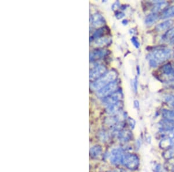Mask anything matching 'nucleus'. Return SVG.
<instances>
[{
    "mask_svg": "<svg viewBox=\"0 0 174 172\" xmlns=\"http://www.w3.org/2000/svg\"><path fill=\"white\" fill-rule=\"evenodd\" d=\"M173 172H174V169L173 170Z\"/></svg>",
    "mask_w": 174,
    "mask_h": 172,
    "instance_id": "c85d7f7f",
    "label": "nucleus"
},
{
    "mask_svg": "<svg viewBox=\"0 0 174 172\" xmlns=\"http://www.w3.org/2000/svg\"><path fill=\"white\" fill-rule=\"evenodd\" d=\"M117 77V73L115 71L112 70L108 72L99 79L96 80L94 82H93L91 85V89L93 91H98L108 84L111 83L112 82L116 81Z\"/></svg>",
    "mask_w": 174,
    "mask_h": 172,
    "instance_id": "f03ea898",
    "label": "nucleus"
},
{
    "mask_svg": "<svg viewBox=\"0 0 174 172\" xmlns=\"http://www.w3.org/2000/svg\"><path fill=\"white\" fill-rule=\"evenodd\" d=\"M122 164L127 168L131 170H135L139 166V158L136 154H125Z\"/></svg>",
    "mask_w": 174,
    "mask_h": 172,
    "instance_id": "7ed1b4c3",
    "label": "nucleus"
},
{
    "mask_svg": "<svg viewBox=\"0 0 174 172\" xmlns=\"http://www.w3.org/2000/svg\"><path fill=\"white\" fill-rule=\"evenodd\" d=\"M159 129L164 132H172L174 130V121L164 119L158 123Z\"/></svg>",
    "mask_w": 174,
    "mask_h": 172,
    "instance_id": "6e6552de",
    "label": "nucleus"
},
{
    "mask_svg": "<svg viewBox=\"0 0 174 172\" xmlns=\"http://www.w3.org/2000/svg\"><path fill=\"white\" fill-rule=\"evenodd\" d=\"M154 172H164V169L162 167V165L160 164H157L154 167Z\"/></svg>",
    "mask_w": 174,
    "mask_h": 172,
    "instance_id": "393cba45",
    "label": "nucleus"
},
{
    "mask_svg": "<svg viewBox=\"0 0 174 172\" xmlns=\"http://www.w3.org/2000/svg\"><path fill=\"white\" fill-rule=\"evenodd\" d=\"M110 41H111L110 39L107 37H100L96 40L94 42V45L96 46L102 47V46L108 45L109 42H110Z\"/></svg>",
    "mask_w": 174,
    "mask_h": 172,
    "instance_id": "ddd939ff",
    "label": "nucleus"
},
{
    "mask_svg": "<svg viewBox=\"0 0 174 172\" xmlns=\"http://www.w3.org/2000/svg\"><path fill=\"white\" fill-rule=\"evenodd\" d=\"M104 29L102 28V29H99L96 30L94 34L93 35V37L94 38H100L101 35H102L104 34Z\"/></svg>",
    "mask_w": 174,
    "mask_h": 172,
    "instance_id": "5701e85b",
    "label": "nucleus"
},
{
    "mask_svg": "<svg viewBox=\"0 0 174 172\" xmlns=\"http://www.w3.org/2000/svg\"><path fill=\"white\" fill-rule=\"evenodd\" d=\"M174 21L172 20H167L159 23L156 27V30L158 32H162L166 30H168L172 26Z\"/></svg>",
    "mask_w": 174,
    "mask_h": 172,
    "instance_id": "9b49d317",
    "label": "nucleus"
},
{
    "mask_svg": "<svg viewBox=\"0 0 174 172\" xmlns=\"http://www.w3.org/2000/svg\"><path fill=\"white\" fill-rule=\"evenodd\" d=\"M162 72L164 74L167 75V76H170L172 72H173V69L170 63H167L165 64L163 67H162Z\"/></svg>",
    "mask_w": 174,
    "mask_h": 172,
    "instance_id": "6ab92c4d",
    "label": "nucleus"
},
{
    "mask_svg": "<svg viewBox=\"0 0 174 172\" xmlns=\"http://www.w3.org/2000/svg\"><path fill=\"white\" fill-rule=\"evenodd\" d=\"M158 15L156 13L149 14L145 19V23L148 26H151L155 23L158 20Z\"/></svg>",
    "mask_w": 174,
    "mask_h": 172,
    "instance_id": "f8f14e48",
    "label": "nucleus"
},
{
    "mask_svg": "<svg viewBox=\"0 0 174 172\" xmlns=\"http://www.w3.org/2000/svg\"><path fill=\"white\" fill-rule=\"evenodd\" d=\"M173 16H174V5L170 7L164 11L162 15V18L166 19Z\"/></svg>",
    "mask_w": 174,
    "mask_h": 172,
    "instance_id": "a211bd4d",
    "label": "nucleus"
},
{
    "mask_svg": "<svg viewBox=\"0 0 174 172\" xmlns=\"http://www.w3.org/2000/svg\"><path fill=\"white\" fill-rule=\"evenodd\" d=\"M172 44L173 45H174V39H173V40H172Z\"/></svg>",
    "mask_w": 174,
    "mask_h": 172,
    "instance_id": "cd10ccee",
    "label": "nucleus"
},
{
    "mask_svg": "<svg viewBox=\"0 0 174 172\" xmlns=\"http://www.w3.org/2000/svg\"><path fill=\"white\" fill-rule=\"evenodd\" d=\"M92 25L95 27H100L104 26L105 21L104 17L99 13H96L91 17Z\"/></svg>",
    "mask_w": 174,
    "mask_h": 172,
    "instance_id": "1a4fd4ad",
    "label": "nucleus"
},
{
    "mask_svg": "<svg viewBox=\"0 0 174 172\" xmlns=\"http://www.w3.org/2000/svg\"><path fill=\"white\" fill-rule=\"evenodd\" d=\"M124 16V13H123L121 12H118L116 15V18L118 19H121L123 18Z\"/></svg>",
    "mask_w": 174,
    "mask_h": 172,
    "instance_id": "bb28decb",
    "label": "nucleus"
},
{
    "mask_svg": "<svg viewBox=\"0 0 174 172\" xmlns=\"http://www.w3.org/2000/svg\"><path fill=\"white\" fill-rule=\"evenodd\" d=\"M174 39V27L168 30L162 36V40L164 41H170Z\"/></svg>",
    "mask_w": 174,
    "mask_h": 172,
    "instance_id": "2eb2a0df",
    "label": "nucleus"
},
{
    "mask_svg": "<svg viewBox=\"0 0 174 172\" xmlns=\"http://www.w3.org/2000/svg\"><path fill=\"white\" fill-rule=\"evenodd\" d=\"M121 99H122L121 92H116L105 97L104 99L103 102L104 105L109 106L120 102Z\"/></svg>",
    "mask_w": 174,
    "mask_h": 172,
    "instance_id": "423d86ee",
    "label": "nucleus"
},
{
    "mask_svg": "<svg viewBox=\"0 0 174 172\" xmlns=\"http://www.w3.org/2000/svg\"><path fill=\"white\" fill-rule=\"evenodd\" d=\"M173 55H174V54H173Z\"/></svg>",
    "mask_w": 174,
    "mask_h": 172,
    "instance_id": "7c9ffc66",
    "label": "nucleus"
},
{
    "mask_svg": "<svg viewBox=\"0 0 174 172\" xmlns=\"http://www.w3.org/2000/svg\"><path fill=\"white\" fill-rule=\"evenodd\" d=\"M102 152V148L99 146H96L95 147L92 148L90 154L93 157H96L100 154Z\"/></svg>",
    "mask_w": 174,
    "mask_h": 172,
    "instance_id": "412c9836",
    "label": "nucleus"
},
{
    "mask_svg": "<svg viewBox=\"0 0 174 172\" xmlns=\"http://www.w3.org/2000/svg\"><path fill=\"white\" fill-rule=\"evenodd\" d=\"M167 2L165 1H157L156 4L154 5L153 8V13H157L158 11H161L162 9H164V8L167 6Z\"/></svg>",
    "mask_w": 174,
    "mask_h": 172,
    "instance_id": "dca6fc26",
    "label": "nucleus"
},
{
    "mask_svg": "<svg viewBox=\"0 0 174 172\" xmlns=\"http://www.w3.org/2000/svg\"><path fill=\"white\" fill-rule=\"evenodd\" d=\"M107 51L103 49H97L91 52L89 55V59L91 61H94L102 58L106 55Z\"/></svg>",
    "mask_w": 174,
    "mask_h": 172,
    "instance_id": "9d476101",
    "label": "nucleus"
},
{
    "mask_svg": "<svg viewBox=\"0 0 174 172\" xmlns=\"http://www.w3.org/2000/svg\"><path fill=\"white\" fill-rule=\"evenodd\" d=\"M124 155L123 152L119 149L113 150L111 154L110 161L112 164L114 165L122 164V161Z\"/></svg>",
    "mask_w": 174,
    "mask_h": 172,
    "instance_id": "0eeeda50",
    "label": "nucleus"
},
{
    "mask_svg": "<svg viewBox=\"0 0 174 172\" xmlns=\"http://www.w3.org/2000/svg\"><path fill=\"white\" fill-rule=\"evenodd\" d=\"M121 106V105L120 101L116 104L109 105L106 108V112L109 114H114L116 113H117L119 111V109H120Z\"/></svg>",
    "mask_w": 174,
    "mask_h": 172,
    "instance_id": "4468645a",
    "label": "nucleus"
},
{
    "mask_svg": "<svg viewBox=\"0 0 174 172\" xmlns=\"http://www.w3.org/2000/svg\"><path fill=\"white\" fill-rule=\"evenodd\" d=\"M166 101L171 107H174V96L171 95H168L165 97Z\"/></svg>",
    "mask_w": 174,
    "mask_h": 172,
    "instance_id": "4be33fe9",
    "label": "nucleus"
},
{
    "mask_svg": "<svg viewBox=\"0 0 174 172\" xmlns=\"http://www.w3.org/2000/svg\"><path fill=\"white\" fill-rule=\"evenodd\" d=\"M117 88V82L116 81L112 82L108 84L103 88L100 89L97 92V96L99 98H105L110 95L112 93L115 92Z\"/></svg>",
    "mask_w": 174,
    "mask_h": 172,
    "instance_id": "20e7f679",
    "label": "nucleus"
},
{
    "mask_svg": "<svg viewBox=\"0 0 174 172\" xmlns=\"http://www.w3.org/2000/svg\"><path fill=\"white\" fill-rule=\"evenodd\" d=\"M131 133L128 131H123L121 132L119 134V137L121 140H123L124 141H127L129 140V139L131 138Z\"/></svg>",
    "mask_w": 174,
    "mask_h": 172,
    "instance_id": "aec40b11",
    "label": "nucleus"
},
{
    "mask_svg": "<svg viewBox=\"0 0 174 172\" xmlns=\"http://www.w3.org/2000/svg\"><path fill=\"white\" fill-rule=\"evenodd\" d=\"M173 66H174V64H173Z\"/></svg>",
    "mask_w": 174,
    "mask_h": 172,
    "instance_id": "c756f323",
    "label": "nucleus"
},
{
    "mask_svg": "<svg viewBox=\"0 0 174 172\" xmlns=\"http://www.w3.org/2000/svg\"><path fill=\"white\" fill-rule=\"evenodd\" d=\"M162 116L164 119L174 121V111L164 109L162 111Z\"/></svg>",
    "mask_w": 174,
    "mask_h": 172,
    "instance_id": "f3484780",
    "label": "nucleus"
},
{
    "mask_svg": "<svg viewBox=\"0 0 174 172\" xmlns=\"http://www.w3.org/2000/svg\"><path fill=\"white\" fill-rule=\"evenodd\" d=\"M131 41L133 42V45L135 46V48H139V47L140 46V44H139V42H138V40H137V38L136 37H133L131 39Z\"/></svg>",
    "mask_w": 174,
    "mask_h": 172,
    "instance_id": "b1692460",
    "label": "nucleus"
},
{
    "mask_svg": "<svg viewBox=\"0 0 174 172\" xmlns=\"http://www.w3.org/2000/svg\"><path fill=\"white\" fill-rule=\"evenodd\" d=\"M106 68L102 65H99L94 68L89 72V79L96 81L106 74Z\"/></svg>",
    "mask_w": 174,
    "mask_h": 172,
    "instance_id": "39448f33",
    "label": "nucleus"
},
{
    "mask_svg": "<svg viewBox=\"0 0 174 172\" xmlns=\"http://www.w3.org/2000/svg\"><path fill=\"white\" fill-rule=\"evenodd\" d=\"M172 50L168 48H160L150 54L149 64L152 67H156L158 64L168 60L171 57Z\"/></svg>",
    "mask_w": 174,
    "mask_h": 172,
    "instance_id": "f257e3e1",
    "label": "nucleus"
},
{
    "mask_svg": "<svg viewBox=\"0 0 174 172\" xmlns=\"http://www.w3.org/2000/svg\"><path fill=\"white\" fill-rule=\"evenodd\" d=\"M128 122L129 125H130V127L132 128V129H133L134 127H135V121L133 119V118H129L128 119Z\"/></svg>",
    "mask_w": 174,
    "mask_h": 172,
    "instance_id": "a878e982",
    "label": "nucleus"
}]
</instances>
